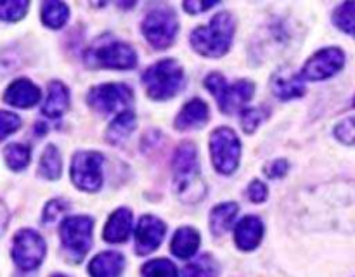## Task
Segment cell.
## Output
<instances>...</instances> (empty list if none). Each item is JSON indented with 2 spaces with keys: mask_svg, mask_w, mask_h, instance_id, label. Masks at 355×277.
<instances>
[{
  "mask_svg": "<svg viewBox=\"0 0 355 277\" xmlns=\"http://www.w3.org/2000/svg\"><path fill=\"white\" fill-rule=\"evenodd\" d=\"M173 187L180 199L187 203H196L205 194L196 148L189 142H184L173 158Z\"/></svg>",
  "mask_w": 355,
  "mask_h": 277,
  "instance_id": "cell-1",
  "label": "cell"
},
{
  "mask_svg": "<svg viewBox=\"0 0 355 277\" xmlns=\"http://www.w3.org/2000/svg\"><path fill=\"white\" fill-rule=\"evenodd\" d=\"M234 35V19L229 12L215 14L208 26H200L191 33L194 51L207 57H220L229 51Z\"/></svg>",
  "mask_w": 355,
  "mask_h": 277,
  "instance_id": "cell-2",
  "label": "cell"
},
{
  "mask_svg": "<svg viewBox=\"0 0 355 277\" xmlns=\"http://www.w3.org/2000/svg\"><path fill=\"white\" fill-rule=\"evenodd\" d=\"M184 82V71L180 64L173 59H163L151 68L146 69L142 75L148 96L156 100H165L175 96Z\"/></svg>",
  "mask_w": 355,
  "mask_h": 277,
  "instance_id": "cell-3",
  "label": "cell"
},
{
  "mask_svg": "<svg viewBox=\"0 0 355 277\" xmlns=\"http://www.w3.org/2000/svg\"><path fill=\"white\" fill-rule=\"evenodd\" d=\"M205 87L214 93L217 99L218 107L222 113L232 114L238 109H241L255 92V85L248 80H239V82L227 85L225 78L218 73H211L210 76L205 78Z\"/></svg>",
  "mask_w": 355,
  "mask_h": 277,
  "instance_id": "cell-4",
  "label": "cell"
},
{
  "mask_svg": "<svg viewBox=\"0 0 355 277\" xmlns=\"http://www.w3.org/2000/svg\"><path fill=\"white\" fill-rule=\"evenodd\" d=\"M210 152L211 161L218 173L229 175L234 172L238 168L239 154H241V142H239L236 132L227 127L214 130L210 137Z\"/></svg>",
  "mask_w": 355,
  "mask_h": 277,
  "instance_id": "cell-5",
  "label": "cell"
},
{
  "mask_svg": "<svg viewBox=\"0 0 355 277\" xmlns=\"http://www.w3.org/2000/svg\"><path fill=\"white\" fill-rule=\"evenodd\" d=\"M94 220L90 217H69L61 224V241L73 262H80L92 244Z\"/></svg>",
  "mask_w": 355,
  "mask_h": 277,
  "instance_id": "cell-6",
  "label": "cell"
},
{
  "mask_svg": "<svg viewBox=\"0 0 355 277\" xmlns=\"http://www.w3.org/2000/svg\"><path fill=\"white\" fill-rule=\"evenodd\" d=\"M177 30H179L177 16L173 10L165 9V7L151 10L142 23V33L156 48L168 47L175 38Z\"/></svg>",
  "mask_w": 355,
  "mask_h": 277,
  "instance_id": "cell-7",
  "label": "cell"
},
{
  "mask_svg": "<svg viewBox=\"0 0 355 277\" xmlns=\"http://www.w3.org/2000/svg\"><path fill=\"white\" fill-rule=\"evenodd\" d=\"M71 180L78 189L94 193L103 184V154L94 151L76 152L71 161Z\"/></svg>",
  "mask_w": 355,
  "mask_h": 277,
  "instance_id": "cell-8",
  "label": "cell"
},
{
  "mask_svg": "<svg viewBox=\"0 0 355 277\" xmlns=\"http://www.w3.org/2000/svg\"><path fill=\"white\" fill-rule=\"evenodd\" d=\"M87 100L92 109L103 114L116 113V111L123 113L132 104V90L123 83H106V85L94 87Z\"/></svg>",
  "mask_w": 355,
  "mask_h": 277,
  "instance_id": "cell-9",
  "label": "cell"
},
{
  "mask_svg": "<svg viewBox=\"0 0 355 277\" xmlns=\"http://www.w3.org/2000/svg\"><path fill=\"white\" fill-rule=\"evenodd\" d=\"M45 256V241L38 232L23 229L14 235L12 258L23 270H35Z\"/></svg>",
  "mask_w": 355,
  "mask_h": 277,
  "instance_id": "cell-10",
  "label": "cell"
},
{
  "mask_svg": "<svg viewBox=\"0 0 355 277\" xmlns=\"http://www.w3.org/2000/svg\"><path fill=\"white\" fill-rule=\"evenodd\" d=\"M89 59L96 66L111 69H130L137 64V54L125 42H106L89 52Z\"/></svg>",
  "mask_w": 355,
  "mask_h": 277,
  "instance_id": "cell-11",
  "label": "cell"
},
{
  "mask_svg": "<svg viewBox=\"0 0 355 277\" xmlns=\"http://www.w3.org/2000/svg\"><path fill=\"white\" fill-rule=\"evenodd\" d=\"M345 64V54L338 47H328L312 55L302 68L300 75L307 80H326L336 75Z\"/></svg>",
  "mask_w": 355,
  "mask_h": 277,
  "instance_id": "cell-12",
  "label": "cell"
},
{
  "mask_svg": "<svg viewBox=\"0 0 355 277\" xmlns=\"http://www.w3.org/2000/svg\"><path fill=\"white\" fill-rule=\"evenodd\" d=\"M165 232L166 225L158 217L144 215L135 229V248H137L139 255H148V253L155 251L162 244Z\"/></svg>",
  "mask_w": 355,
  "mask_h": 277,
  "instance_id": "cell-13",
  "label": "cell"
},
{
  "mask_svg": "<svg viewBox=\"0 0 355 277\" xmlns=\"http://www.w3.org/2000/svg\"><path fill=\"white\" fill-rule=\"evenodd\" d=\"M274 96L279 97L281 100H291L298 99L305 93V83L304 76L297 75V73L290 71V69H281L276 73L270 83Z\"/></svg>",
  "mask_w": 355,
  "mask_h": 277,
  "instance_id": "cell-14",
  "label": "cell"
},
{
  "mask_svg": "<svg viewBox=\"0 0 355 277\" xmlns=\"http://www.w3.org/2000/svg\"><path fill=\"white\" fill-rule=\"evenodd\" d=\"M42 92L30 80L21 78L10 83L3 93V100L16 107H31L40 100Z\"/></svg>",
  "mask_w": 355,
  "mask_h": 277,
  "instance_id": "cell-15",
  "label": "cell"
},
{
  "mask_svg": "<svg viewBox=\"0 0 355 277\" xmlns=\"http://www.w3.org/2000/svg\"><path fill=\"white\" fill-rule=\"evenodd\" d=\"M263 235V224L260 222V218L248 215L243 220L238 222L234 232V241L238 244L239 249L243 251H250V249H255L260 244Z\"/></svg>",
  "mask_w": 355,
  "mask_h": 277,
  "instance_id": "cell-16",
  "label": "cell"
},
{
  "mask_svg": "<svg viewBox=\"0 0 355 277\" xmlns=\"http://www.w3.org/2000/svg\"><path fill=\"white\" fill-rule=\"evenodd\" d=\"M210 118L208 104L201 99H193L182 107L179 116L175 118V127L179 130H189V128L203 127Z\"/></svg>",
  "mask_w": 355,
  "mask_h": 277,
  "instance_id": "cell-17",
  "label": "cell"
},
{
  "mask_svg": "<svg viewBox=\"0 0 355 277\" xmlns=\"http://www.w3.org/2000/svg\"><path fill=\"white\" fill-rule=\"evenodd\" d=\"M125 267V258L121 253L106 251L97 255L90 262L89 272L92 277H118Z\"/></svg>",
  "mask_w": 355,
  "mask_h": 277,
  "instance_id": "cell-18",
  "label": "cell"
},
{
  "mask_svg": "<svg viewBox=\"0 0 355 277\" xmlns=\"http://www.w3.org/2000/svg\"><path fill=\"white\" fill-rule=\"evenodd\" d=\"M69 107V90L66 89L64 83L61 82H52L49 85L47 97L42 111L45 116L49 118H59L68 111Z\"/></svg>",
  "mask_w": 355,
  "mask_h": 277,
  "instance_id": "cell-19",
  "label": "cell"
},
{
  "mask_svg": "<svg viewBox=\"0 0 355 277\" xmlns=\"http://www.w3.org/2000/svg\"><path fill=\"white\" fill-rule=\"evenodd\" d=\"M132 229V213L127 208H120L114 211L104 227V239L107 242H123L127 241Z\"/></svg>",
  "mask_w": 355,
  "mask_h": 277,
  "instance_id": "cell-20",
  "label": "cell"
},
{
  "mask_svg": "<svg viewBox=\"0 0 355 277\" xmlns=\"http://www.w3.org/2000/svg\"><path fill=\"white\" fill-rule=\"evenodd\" d=\"M172 253L179 258H191L200 248V232L193 227H182L175 232L172 239Z\"/></svg>",
  "mask_w": 355,
  "mask_h": 277,
  "instance_id": "cell-21",
  "label": "cell"
},
{
  "mask_svg": "<svg viewBox=\"0 0 355 277\" xmlns=\"http://www.w3.org/2000/svg\"><path fill=\"white\" fill-rule=\"evenodd\" d=\"M239 206L236 203H224L214 208L210 215V229L215 235H222L232 227Z\"/></svg>",
  "mask_w": 355,
  "mask_h": 277,
  "instance_id": "cell-22",
  "label": "cell"
},
{
  "mask_svg": "<svg viewBox=\"0 0 355 277\" xmlns=\"http://www.w3.org/2000/svg\"><path fill=\"white\" fill-rule=\"evenodd\" d=\"M135 128V113L134 111H123L111 121L106 132V137L111 144H120Z\"/></svg>",
  "mask_w": 355,
  "mask_h": 277,
  "instance_id": "cell-23",
  "label": "cell"
},
{
  "mask_svg": "<svg viewBox=\"0 0 355 277\" xmlns=\"http://www.w3.org/2000/svg\"><path fill=\"white\" fill-rule=\"evenodd\" d=\"M69 7L64 2H44L42 3V21L49 28H61L68 21Z\"/></svg>",
  "mask_w": 355,
  "mask_h": 277,
  "instance_id": "cell-24",
  "label": "cell"
},
{
  "mask_svg": "<svg viewBox=\"0 0 355 277\" xmlns=\"http://www.w3.org/2000/svg\"><path fill=\"white\" fill-rule=\"evenodd\" d=\"M44 179L55 180L61 175V156L55 145H47L40 158V170H38Z\"/></svg>",
  "mask_w": 355,
  "mask_h": 277,
  "instance_id": "cell-25",
  "label": "cell"
},
{
  "mask_svg": "<svg viewBox=\"0 0 355 277\" xmlns=\"http://www.w3.org/2000/svg\"><path fill=\"white\" fill-rule=\"evenodd\" d=\"M217 262L210 255H203L184 269L182 277H217Z\"/></svg>",
  "mask_w": 355,
  "mask_h": 277,
  "instance_id": "cell-26",
  "label": "cell"
},
{
  "mask_svg": "<svg viewBox=\"0 0 355 277\" xmlns=\"http://www.w3.org/2000/svg\"><path fill=\"white\" fill-rule=\"evenodd\" d=\"M3 158L10 168L19 172V170L26 168L28 163H30V148L24 144H9L3 149Z\"/></svg>",
  "mask_w": 355,
  "mask_h": 277,
  "instance_id": "cell-27",
  "label": "cell"
},
{
  "mask_svg": "<svg viewBox=\"0 0 355 277\" xmlns=\"http://www.w3.org/2000/svg\"><path fill=\"white\" fill-rule=\"evenodd\" d=\"M333 23L355 38V2L342 3L333 14Z\"/></svg>",
  "mask_w": 355,
  "mask_h": 277,
  "instance_id": "cell-28",
  "label": "cell"
},
{
  "mask_svg": "<svg viewBox=\"0 0 355 277\" xmlns=\"http://www.w3.org/2000/svg\"><path fill=\"white\" fill-rule=\"evenodd\" d=\"M142 276L144 277H177L179 276V272H177V267L173 265L170 260L158 258V260H151V262H148L144 267H142Z\"/></svg>",
  "mask_w": 355,
  "mask_h": 277,
  "instance_id": "cell-29",
  "label": "cell"
},
{
  "mask_svg": "<svg viewBox=\"0 0 355 277\" xmlns=\"http://www.w3.org/2000/svg\"><path fill=\"white\" fill-rule=\"evenodd\" d=\"M30 7L26 0H10V2H2L0 6V14L3 21H17L24 16V12Z\"/></svg>",
  "mask_w": 355,
  "mask_h": 277,
  "instance_id": "cell-30",
  "label": "cell"
},
{
  "mask_svg": "<svg viewBox=\"0 0 355 277\" xmlns=\"http://www.w3.org/2000/svg\"><path fill=\"white\" fill-rule=\"evenodd\" d=\"M263 118H266V114H263V109H260V107H248V109H243V130H245L246 134H253V132L257 130V127L262 123Z\"/></svg>",
  "mask_w": 355,
  "mask_h": 277,
  "instance_id": "cell-31",
  "label": "cell"
},
{
  "mask_svg": "<svg viewBox=\"0 0 355 277\" xmlns=\"http://www.w3.org/2000/svg\"><path fill=\"white\" fill-rule=\"evenodd\" d=\"M69 203L66 199H52L47 206L44 208V224H54L61 215L68 211Z\"/></svg>",
  "mask_w": 355,
  "mask_h": 277,
  "instance_id": "cell-32",
  "label": "cell"
},
{
  "mask_svg": "<svg viewBox=\"0 0 355 277\" xmlns=\"http://www.w3.org/2000/svg\"><path fill=\"white\" fill-rule=\"evenodd\" d=\"M335 135L338 141L354 145L355 144V116L347 118L345 121L338 123V127L335 128Z\"/></svg>",
  "mask_w": 355,
  "mask_h": 277,
  "instance_id": "cell-33",
  "label": "cell"
},
{
  "mask_svg": "<svg viewBox=\"0 0 355 277\" xmlns=\"http://www.w3.org/2000/svg\"><path fill=\"white\" fill-rule=\"evenodd\" d=\"M21 121L19 118L14 113H9V111H2V138L9 137L12 132H16L19 128Z\"/></svg>",
  "mask_w": 355,
  "mask_h": 277,
  "instance_id": "cell-34",
  "label": "cell"
},
{
  "mask_svg": "<svg viewBox=\"0 0 355 277\" xmlns=\"http://www.w3.org/2000/svg\"><path fill=\"white\" fill-rule=\"evenodd\" d=\"M248 197L253 203H262L267 199V186L260 180H253L248 186Z\"/></svg>",
  "mask_w": 355,
  "mask_h": 277,
  "instance_id": "cell-35",
  "label": "cell"
},
{
  "mask_svg": "<svg viewBox=\"0 0 355 277\" xmlns=\"http://www.w3.org/2000/svg\"><path fill=\"white\" fill-rule=\"evenodd\" d=\"M288 172V161L286 159H276L270 165L266 166V175L269 179H281V177L286 175Z\"/></svg>",
  "mask_w": 355,
  "mask_h": 277,
  "instance_id": "cell-36",
  "label": "cell"
},
{
  "mask_svg": "<svg viewBox=\"0 0 355 277\" xmlns=\"http://www.w3.org/2000/svg\"><path fill=\"white\" fill-rule=\"evenodd\" d=\"M217 6V2H184V9L191 14H198V12H203V10L211 9V7Z\"/></svg>",
  "mask_w": 355,
  "mask_h": 277,
  "instance_id": "cell-37",
  "label": "cell"
},
{
  "mask_svg": "<svg viewBox=\"0 0 355 277\" xmlns=\"http://www.w3.org/2000/svg\"><path fill=\"white\" fill-rule=\"evenodd\" d=\"M52 277H68V276H62V274H55V276H52Z\"/></svg>",
  "mask_w": 355,
  "mask_h": 277,
  "instance_id": "cell-38",
  "label": "cell"
},
{
  "mask_svg": "<svg viewBox=\"0 0 355 277\" xmlns=\"http://www.w3.org/2000/svg\"><path fill=\"white\" fill-rule=\"evenodd\" d=\"M354 104H355V100H354Z\"/></svg>",
  "mask_w": 355,
  "mask_h": 277,
  "instance_id": "cell-39",
  "label": "cell"
}]
</instances>
